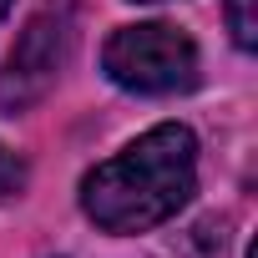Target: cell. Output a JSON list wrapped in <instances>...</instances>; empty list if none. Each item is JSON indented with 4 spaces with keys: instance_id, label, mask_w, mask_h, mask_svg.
I'll list each match as a JSON object with an SVG mask.
<instances>
[{
    "instance_id": "cell-1",
    "label": "cell",
    "mask_w": 258,
    "mask_h": 258,
    "mask_svg": "<svg viewBox=\"0 0 258 258\" xmlns=\"http://www.w3.org/2000/svg\"><path fill=\"white\" fill-rule=\"evenodd\" d=\"M198 192V137L182 121H157L116 157L81 177V213L101 233H152Z\"/></svg>"
},
{
    "instance_id": "cell-2",
    "label": "cell",
    "mask_w": 258,
    "mask_h": 258,
    "mask_svg": "<svg viewBox=\"0 0 258 258\" xmlns=\"http://www.w3.org/2000/svg\"><path fill=\"white\" fill-rule=\"evenodd\" d=\"M101 71L137 96H172L198 86V46L187 31L167 21H142V26H121L101 46Z\"/></svg>"
},
{
    "instance_id": "cell-3",
    "label": "cell",
    "mask_w": 258,
    "mask_h": 258,
    "mask_svg": "<svg viewBox=\"0 0 258 258\" xmlns=\"http://www.w3.org/2000/svg\"><path fill=\"white\" fill-rule=\"evenodd\" d=\"M71 41H76L71 6H66V0L41 6V11L26 21V31L16 36L6 66H0V111L16 116V111L36 106V101L56 86L61 66L71 61Z\"/></svg>"
},
{
    "instance_id": "cell-4",
    "label": "cell",
    "mask_w": 258,
    "mask_h": 258,
    "mask_svg": "<svg viewBox=\"0 0 258 258\" xmlns=\"http://www.w3.org/2000/svg\"><path fill=\"white\" fill-rule=\"evenodd\" d=\"M228 31H233V46H238V51H253V46H258L253 0H228Z\"/></svg>"
},
{
    "instance_id": "cell-5",
    "label": "cell",
    "mask_w": 258,
    "mask_h": 258,
    "mask_svg": "<svg viewBox=\"0 0 258 258\" xmlns=\"http://www.w3.org/2000/svg\"><path fill=\"white\" fill-rule=\"evenodd\" d=\"M26 162L11 152V147H0V203H11V198H21L26 192Z\"/></svg>"
},
{
    "instance_id": "cell-6",
    "label": "cell",
    "mask_w": 258,
    "mask_h": 258,
    "mask_svg": "<svg viewBox=\"0 0 258 258\" xmlns=\"http://www.w3.org/2000/svg\"><path fill=\"white\" fill-rule=\"evenodd\" d=\"M6 11H11V0H0V21H6Z\"/></svg>"
}]
</instances>
